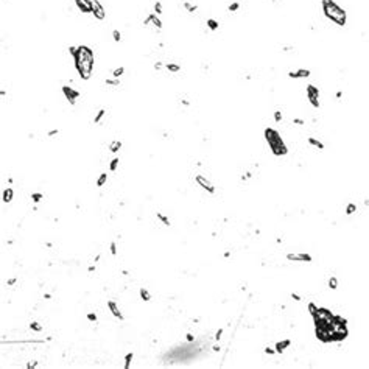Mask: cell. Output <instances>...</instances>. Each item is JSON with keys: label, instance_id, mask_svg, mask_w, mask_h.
Instances as JSON below:
<instances>
[{"label": "cell", "instance_id": "5b68a950", "mask_svg": "<svg viewBox=\"0 0 369 369\" xmlns=\"http://www.w3.org/2000/svg\"><path fill=\"white\" fill-rule=\"evenodd\" d=\"M62 94H64V97H66V100L70 103V104H75L76 103V100L80 98V92L78 90H75L73 87H70V86H62Z\"/></svg>", "mask_w": 369, "mask_h": 369}, {"label": "cell", "instance_id": "603a6c76", "mask_svg": "<svg viewBox=\"0 0 369 369\" xmlns=\"http://www.w3.org/2000/svg\"><path fill=\"white\" fill-rule=\"evenodd\" d=\"M123 73H125V67H117V69L112 70V76L114 78H120Z\"/></svg>", "mask_w": 369, "mask_h": 369}, {"label": "cell", "instance_id": "7402d4cb", "mask_svg": "<svg viewBox=\"0 0 369 369\" xmlns=\"http://www.w3.org/2000/svg\"><path fill=\"white\" fill-rule=\"evenodd\" d=\"M106 84H108V86L117 87V86H120V80L119 78H106Z\"/></svg>", "mask_w": 369, "mask_h": 369}, {"label": "cell", "instance_id": "60d3db41", "mask_svg": "<svg viewBox=\"0 0 369 369\" xmlns=\"http://www.w3.org/2000/svg\"><path fill=\"white\" fill-rule=\"evenodd\" d=\"M221 335H223V329H220V330L215 333V341H220V338H221Z\"/></svg>", "mask_w": 369, "mask_h": 369}, {"label": "cell", "instance_id": "f6af8a7d", "mask_svg": "<svg viewBox=\"0 0 369 369\" xmlns=\"http://www.w3.org/2000/svg\"><path fill=\"white\" fill-rule=\"evenodd\" d=\"M16 282H17V279H16V277H13V279H8V282H6V285H9V287H11V285H14V283H16Z\"/></svg>", "mask_w": 369, "mask_h": 369}, {"label": "cell", "instance_id": "277c9868", "mask_svg": "<svg viewBox=\"0 0 369 369\" xmlns=\"http://www.w3.org/2000/svg\"><path fill=\"white\" fill-rule=\"evenodd\" d=\"M307 100L315 109L319 108V89L316 86H313V84H308L307 86Z\"/></svg>", "mask_w": 369, "mask_h": 369}, {"label": "cell", "instance_id": "7dc6e473", "mask_svg": "<svg viewBox=\"0 0 369 369\" xmlns=\"http://www.w3.org/2000/svg\"><path fill=\"white\" fill-rule=\"evenodd\" d=\"M291 297H293L294 301H301V296H299V294H296V293H293V294H291Z\"/></svg>", "mask_w": 369, "mask_h": 369}, {"label": "cell", "instance_id": "8d00e7d4", "mask_svg": "<svg viewBox=\"0 0 369 369\" xmlns=\"http://www.w3.org/2000/svg\"><path fill=\"white\" fill-rule=\"evenodd\" d=\"M274 120H276V122H280V120H282V112H280V111L274 112Z\"/></svg>", "mask_w": 369, "mask_h": 369}, {"label": "cell", "instance_id": "8fae6325", "mask_svg": "<svg viewBox=\"0 0 369 369\" xmlns=\"http://www.w3.org/2000/svg\"><path fill=\"white\" fill-rule=\"evenodd\" d=\"M287 259L291 262H311L313 260L310 254H288Z\"/></svg>", "mask_w": 369, "mask_h": 369}, {"label": "cell", "instance_id": "ffe728a7", "mask_svg": "<svg viewBox=\"0 0 369 369\" xmlns=\"http://www.w3.org/2000/svg\"><path fill=\"white\" fill-rule=\"evenodd\" d=\"M106 181H108V175H106V173H101L97 179V187H103L106 184Z\"/></svg>", "mask_w": 369, "mask_h": 369}, {"label": "cell", "instance_id": "6da1fadb", "mask_svg": "<svg viewBox=\"0 0 369 369\" xmlns=\"http://www.w3.org/2000/svg\"><path fill=\"white\" fill-rule=\"evenodd\" d=\"M73 59H75V69L78 70L80 78L81 80H89L95 64L94 50L90 47H87V45H80L76 48V55L73 56Z\"/></svg>", "mask_w": 369, "mask_h": 369}, {"label": "cell", "instance_id": "e0dca14e", "mask_svg": "<svg viewBox=\"0 0 369 369\" xmlns=\"http://www.w3.org/2000/svg\"><path fill=\"white\" fill-rule=\"evenodd\" d=\"M182 6L187 9V13H196V11H198V6H196V5H192V3L187 2V0L182 3Z\"/></svg>", "mask_w": 369, "mask_h": 369}, {"label": "cell", "instance_id": "8992f818", "mask_svg": "<svg viewBox=\"0 0 369 369\" xmlns=\"http://www.w3.org/2000/svg\"><path fill=\"white\" fill-rule=\"evenodd\" d=\"M92 14H94V17L98 19V20H103L106 17V11H104V8H103V5L100 3V0H94V3H92Z\"/></svg>", "mask_w": 369, "mask_h": 369}, {"label": "cell", "instance_id": "83f0119b", "mask_svg": "<svg viewBox=\"0 0 369 369\" xmlns=\"http://www.w3.org/2000/svg\"><path fill=\"white\" fill-rule=\"evenodd\" d=\"M154 13L157 14V16L164 13V9H162V2H161V0H157V2L154 3Z\"/></svg>", "mask_w": 369, "mask_h": 369}, {"label": "cell", "instance_id": "e575fe53", "mask_svg": "<svg viewBox=\"0 0 369 369\" xmlns=\"http://www.w3.org/2000/svg\"><path fill=\"white\" fill-rule=\"evenodd\" d=\"M355 210H357V206H355V204H349V206L346 207V214H347V215L354 214Z\"/></svg>", "mask_w": 369, "mask_h": 369}, {"label": "cell", "instance_id": "d4e9b609", "mask_svg": "<svg viewBox=\"0 0 369 369\" xmlns=\"http://www.w3.org/2000/svg\"><path fill=\"white\" fill-rule=\"evenodd\" d=\"M165 67H167V69L170 70V72H175V73H176V72H179V70H181V67L178 66V64H173V62H168V64H165Z\"/></svg>", "mask_w": 369, "mask_h": 369}, {"label": "cell", "instance_id": "1f68e13d", "mask_svg": "<svg viewBox=\"0 0 369 369\" xmlns=\"http://www.w3.org/2000/svg\"><path fill=\"white\" fill-rule=\"evenodd\" d=\"M44 198V195L42 193H38V192H34V193H31V200L34 201V203H39V201Z\"/></svg>", "mask_w": 369, "mask_h": 369}, {"label": "cell", "instance_id": "4316f807", "mask_svg": "<svg viewBox=\"0 0 369 369\" xmlns=\"http://www.w3.org/2000/svg\"><path fill=\"white\" fill-rule=\"evenodd\" d=\"M329 288H332V290L338 288V279H336V277H330V279H329Z\"/></svg>", "mask_w": 369, "mask_h": 369}, {"label": "cell", "instance_id": "f35d334b", "mask_svg": "<svg viewBox=\"0 0 369 369\" xmlns=\"http://www.w3.org/2000/svg\"><path fill=\"white\" fill-rule=\"evenodd\" d=\"M58 134H59L58 129H52V131H48L47 136H48V137H55V136H58Z\"/></svg>", "mask_w": 369, "mask_h": 369}, {"label": "cell", "instance_id": "d6986e66", "mask_svg": "<svg viewBox=\"0 0 369 369\" xmlns=\"http://www.w3.org/2000/svg\"><path fill=\"white\" fill-rule=\"evenodd\" d=\"M104 114H106V109H100V111L97 112V115H95V119H94V123L95 125H98V123L103 120V117H104Z\"/></svg>", "mask_w": 369, "mask_h": 369}, {"label": "cell", "instance_id": "7bdbcfd3", "mask_svg": "<svg viewBox=\"0 0 369 369\" xmlns=\"http://www.w3.org/2000/svg\"><path fill=\"white\" fill-rule=\"evenodd\" d=\"M293 123H294V125H305V122H304L302 119H294Z\"/></svg>", "mask_w": 369, "mask_h": 369}, {"label": "cell", "instance_id": "d590c367", "mask_svg": "<svg viewBox=\"0 0 369 369\" xmlns=\"http://www.w3.org/2000/svg\"><path fill=\"white\" fill-rule=\"evenodd\" d=\"M87 321L97 322V315H95V313H87Z\"/></svg>", "mask_w": 369, "mask_h": 369}, {"label": "cell", "instance_id": "681fc988", "mask_svg": "<svg viewBox=\"0 0 369 369\" xmlns=\"http://www.w3.org/2000/svg\"><path fill=\"white\" fill-rule=\"evenodd\" d=\"M193 335H192V333H187V341H193Z\"/></svg>", "mask_w": 369, "mask_h": 369}, {"label": "cell", "instance_id": "9a60e30c", "mask_svg": "<svg viewBox=\"0 0 369 369\" xmlns=\"http://www.w3.org/2000/svg\"><path fill=\"white\" fill-rule=\"evenodd\" d=\"M307 142H308V143L311 145V147L318 148V150H324V143H322L321 140L315 139V137H308V139H307Z\"/></svg>", "mask_w": 369, "mask_h": 369}, {"label": "cell", "instance_id": "52a82bcc", "mask_svg": "<svg viewBox=\"0 0 369 369\" xmlns=\"http://www.w3.org/2000/svg\"><path fill=\"white\" fill-rule=\"evenodd\" d=\"M195 181H196V182L200 184V186L203 187L204 190H207L209 193H215V187H214V184H212L210 181H207V179L204 178V176H201V175L195 176Z\"/></svg>", "mask_w": 369, "mask_h": 369}, {"label": "cell", "instance_id": "4fadbf2b", "mask_svg": "<svg viewBox=\"0 0 369 369\" xmlns=\"http://www.w3.org/2000/svg\"><path fill=\"white\" fill-rule=\"evenodd\" d=\"M13 196H14L13 189H11V187H6V189L3 190V193H2V200H3V203H11V201H13Z\"/></svg>", "mask_w": 369, "mask_h": 369}, {"label": "cell", "instance_id": "30bf717a", "mask_svg": "<svg viewBox=\"0 0 369 369\" xmlns=\"http://www.w3.org/2000/svg\"><path fill=\"white\" fill-rule=\"evenodd\" d=\"M288 76L293 80H299V78H308L310 76V70L308 69H297V70H290Z\"/></svg>", "mask_w": 369, "mask_h": 369}, {"label": "cell", "instance_id": "74e56055", "mask_svg": "<svg viewBox=\"0 0 369 369\" xmlns=\"http://www.w3.org/2000/svg\"><path fill=\"white\" fill-rule=\"evenodd\" d=\"M111 254H112V255L117 254V244H115V242L111 243Z\"/></svg>", "mask_w": 369, "mask_h": 369}, {"label": "cell", "instance_id": "4dcf8cb0", "mask_svg": "<svg viewBox=\"0 0 369 369\" xmlns=\"http://www.w3.org/2000/svg\"><path fill=\"white\" fill-rule=\"evenodd\" d=\"M30 329H31V330H34V332H42V325L39 324V322H36V321H33L30 324Z\"/></svg>", "mask_w": 369, "mask_h": 369}, {"label": "cell", "instance_id": "2e32d148", "mask_svg": "<svg viewBox=\"0 0 369 369\" xmlns=\"http://www.w3.org/2000/svg\"><path fill=\"white\" fill-rule=\"evenodd\" d=\"M122 140H112L111 143H109V151L111 153H117V151H120V148H122Z\"/></svg>", "mask_w": 369, "mask_h": 369}, {"label": "cell", "instance_id": "ab89813d", "mask_svg": "<svg viewBox=\"0 0 369 369\" xmlns=\"http://www.w3.org/2000/svg\"><path fill=\"white\" fill-rule=\"evenodd\" d=\"M39 364H38V361H30V363L27 364V369H31V368H38Z\"/></svg>", "mask_w": 369, "mask_h": 369}, {"label": "cell", "instance_id": "ba28073f", "mask_svg": "<svg viewBox=\"0 0 369 369\" xmlns=\"http://www.w3.org/2000/svg\"><path fill=\"white\" fill-rule=\"evenodd\" d=\"M92 3H94V0H75V5L83 14H92Z\"/></svg>", "mask_w": 369, "mask_h": 369}, {"label": "cell", "instance_id": "5bb4252c", "mask_svg": "<svg viewBox=\"0 0 369 369\" xmlns=\"http://www.w3.org/2000/svg\"><path fill=\"white\" fill-rule=\"evenodd\" d=\"M291 344V341L290 340H285V341H279V343H276V352L277 354H282L283 350L287 349V347Z\"/></svg>", "mask_w": 369, "mask_h": 369}, {"label": "cell", "instance_id": "7a4b0ae2", "mask_svg": "<svg viewBox=\"0 0 369 369\" xmlns=\"http://www.w3.org/2000/svg\"><path fill=\"white\" fill-rule=\"evenodd\" d=\"M321 8L324 16L330 22H333L338 27H344L347 23V13L346 9L341 8L335 0H321Z\"/></svg>", "mask_w": 369, "mask_h": 369}, {"label": "cell", "instance_id": "7c38bea8", "mask_svg": "<svg viewBox=\"0 0 369 369\" xmlns=\"http://www.w3.org/2000/svg\"><path fill=\"white\" fill-rule=\"evenodd\" d=\"M108 307H109V310L112 311V315L117 318V319H120V321H123V315H122V311H120V308L117 307V304L114 302V301H108Z\"/></svg>", "mask_w": 369, "mask_h": 369}, {"label": "cell", "instance_id": "836d02e7", "mask_svg": "<svg viewBox=\"0 0 369 369\" xmlns=\"http://www.w3.org/2000/svg\"><path fill=\"white\" fill-rule=\"evenodd\" d=\"M112 38H114L115 42H120V41H122V34H120V31L114 30V31H112Z\"/></svg>", "mask_w": 369, "mask_h": 369}, {"label": "cell", "instance_id": "b9f144b4", "mask_svg": "<svg viewBox=\"0 0 369 369\" xmlns=\"http://www.w3.org/2000/svg\"><path fill=\"white\" fill-rule=\"evenodd\" d=\"M265 354H268V355H274V354H276V349H271V347H267V349H265Z\"/></svg>", "mask_w": 369, "mask_h": 369}, {"label": "cell", "instance_id": "f907efd6", "mask_svg": "<svg viewBox=\"0 0 369 369\" xmlns=\"http://www.w3.org/2000/svg\"><path fill=\"white\" fill-rule=\"evenodd\" d=\"M92 271H95V267L92 265V267H89V273H92Z\"/></svg>", "mask_w": 369, "mask_h": 369}, {"label": "cell", "instance_id": "cb8c5ba5", "mask_svg": "<svg viewBox=\"0 0 369 369\" xmlns=\"http://www.w3.org/2000/svg\"><path fill=\"white\" fill-rule=\"evenodd\" d=\"M238 9H240V3H238V2H232V3L228 6V11H229V13H237Z\"/></svg>", "mask_w": 369, "mask_h": 369}, {"label": "cell", "instance_id": "ac0fdd59", "mask_svg": "<svg viewBox=\"0 0 369 369\" xmlns=\"http://www.w3.org/2000/svg\"><path fill=\"white\" fill-rule=\"evenodd\" d=\"M218 20H215V19H207V27H209V30H212V31H215V30H218Z\"/></svg>", "mask_w": 369, "mask_h": 369}, {"label": "cell", "instance_id": "9c48e42d", "mask_svg": "<svg viewBox=\"0 0 369 369\" xmlns=\"http://www.w3.org/2000/svg\"><path fill=\"white\" fill-rule=\"evenodd\" d=\"M150 23H153L157 30H161V28H162V20L157 17V14H156V13H151L150 16L143 20V25H150Z\"/></svg>", "mask_w": 369, "mask_h": 369}, {"label": "cell", "instance_id": "d6a6232c", "mask_svg": "<svg viewBox=\"0 0 369 369\" xmlns=\"http://www.w3.org/2000/svg\"><path fill=\"white\" fill-rule=\"evenodd\" d=\"M307 307H308V311H310V315H311V316H313V315L316 313V311H318V308H319V307H316V305H315V304H311V302L308 304Z\"/></svg>", "mask_w": 369, "mask_h": 369}, {"label": "cell", "instance_id": "3957f363", "mask_svg": "<svg viewBox=\"0 0 369 369\" xmlns=\"http://www.w3.org/2000/svg\"><path fill=\"white\" fill-rule=\"evenodd\" d=\"M263 136H265V140H267L269 150H271V153L274 156H285L288 153V148H287L285 142L282 140V137H280V134L277 133L276 129H273V128H267V129L263 131Z\"/></svg>", "mask_w": 369, "mask_h": 369}, {"label": "cell", "instance_id": "f1b7e54d", "mask_svg": "<svg viewBox=\"0 0 369 369\" xmlns=\"http://www.w3.org/2000/svg\"><path fill=\"white\" fill-rule=\"evenodd\" d=\"M131 361H133V352L126 354V357H125V369L131 368Z\"/></svg>", "mask_w": 369, "mask_h": 369}, {"label": "cell", "instance_id": "ee69618b", "mask_svg": "<svg viewBox=\"0 0 369 369\" xmlns=\"http://www.w3.org/2000/svg\"><path fill=\"white\" fill-rule=\"evenodd\" d=\"M76 48H78V47H69V53H70L72 56H75V55H76Z\"/></svg>", "mask_w": 369, "mask_h": 369}, {"label": "cell", "instance_id": "f546056e", "mask_svg": "<svg viewBox=\"0 0 369 369\" xmlns=\"http://www.w3.org/2000/svg\"><path fill=\"white\" fill-rule=\"evenodd\" d=\"M157 218H159V220H161V221H162V223H164V224H165V226H170V224H171V223H170V218H168V216H165V215H162V214H161V212H157Z\"/></svg>", "mask_w": 369, "mask_h": 369}, {"label": "cell", "instance_id": "44dd1931", "mask_svg": "<svg viewBox=\"0 0 369 369\" xmlns=\"http://www.w3.org/2000/svg\"><path fill=\"white\" fill-rule=\"evenodd\" d=\"M139 293H140V297H142L143 301H151V294H150V291H148V290L140 288V290H139Z\"/></svg>", "mask_w": 369, "mask_h": 369}, {"label": "cell", "instance_id": "484cf974", "mask_svg": "<svg viewBox=\"0 0 369 369\" xmlns=\"http://www.w3.org/2000/svg\"><path fill=\"white\" fill-rule=\"evenodd\" d=\"M119 164H120V159H119V157H114V159L111 161V164H109V170H111V171H115L117 167H119Z\"/></svg>", "mask_w": 369, "mask_h": 369}, {"label": "cell", "instance_id": "c3c4849f", "mask_svg": "<svg viewBox=\"0 0 369 369\" xmlns=\"http://www.w3.org/2000/svg\"><path fill=\"white\" fill-rule=\"evenodd\" d=\"M161 67H162V62H156V64H154V69H156V70H161Z\"/></svg>", "mask_w": 369, "mask_h": 369}, {"label": "cell", "instance_id": "bcb514c9", "mask_svg": "<svg viewBox=\"0 0 369 369\" xmlns=\"http://www.w3.org/2000/svg\"><path fill=\"white\" fill-rule=\"evenodd\" d=\"M290 50H293V47H291V45H287V47H282V52H290Z\"/></svg>", "mask_w": 369, "mask_h": 369}]
</instances>
